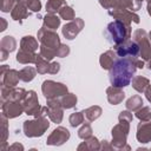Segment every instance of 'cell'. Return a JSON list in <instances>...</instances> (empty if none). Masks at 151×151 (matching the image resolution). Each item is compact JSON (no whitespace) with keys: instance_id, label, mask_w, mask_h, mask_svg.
I'll return each mask as SVG.
<instances>
[{"instance_id":"cell-1","label":"cell","mask_w":151,"mask_h":151,"mask_svg":"<svg viewBox=\"0 0 151 151\" xmlns=\"http://www.w3.org/2000/svg\"><path fill=\"white\" fill-rule=\"evenodd\" d=\"M133 73V64L127 58H119L113 63V66L110 70V81L114 86H126L129 85Z\"/></svg>"}]
</instances>
